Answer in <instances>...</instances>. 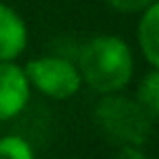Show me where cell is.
Wrapping results in <instances>:
<instances>
[{"label": "cell", "mask_w": 159, "mask_h": 159, "mask_svg": "<svg viewBox=\"0 0 159 159\" xmlns=\"http://www.w3.org/2000/svg\"><path fill=\"white\" fill-rule=\"evenodd\" d=\"M150 113L131 98L107 94L96 107V122L98 126L116 142L126 146H142L152 126Z\"/></svg>", "instance_id": "obj_2"}, {"label": "cell", "mask_w": 159, "mask_h": 159, "mask_svg": "<svg viewBox=\"0 0 159 159\" xmlns=\"http://www.w3.org/2000/svg\"><path fill=\"white\" fill-rule=\"evenodd\" d=\"M79 74L100 94L120 92L133 74L129 46L113 35H98L79 50Z\"/></svg>", "instance_id": "obj_1"}, {"label": "cell", "mask_w": 159, "mask_h": 159, "mask_svg": "<svg viewBox=\"0 0 159 159\" xmlns=\"http://www.w3.org/2000/svg\"><path fill=\"white\" fill-rule=\"evenodd\" d=\"M0 159H33V148L18 135H7L0 139Z\"/></svg>", "instance_id": "obj_8"}, {"label": "cell", "mask_w": 159, "mask_h": 159, "mask_svg": "<svg viewBox=\"0 0 159 159\" xmlns=\"http://www.w3.org/2000/svg\"><path fill=\"white\" fill-rule=\"evenodd\" d=\"M107 2L116 11H122V13H142L148 7L157 5V0H107Z\"/></svg>", "instance_id": "obj_9"}, {"label": "cell", "mask_w": 159, "mask_h": 159, "mask_svg": "<svg viewBox=\"0 0 159 159\" xmlns=\"http://www.w3.org/2000/svg\"><path fill=\"white\" fill-rule=\"evenodd\" d=\"M26 48V24L7 5L0 2V61H13Z\"/></svg>", "instance_id": "obj_5"}, {"label": "cell", "mask_w": 159, "mask_h": 159, "mask_svg": "<svg viewBox=\"0 0 159 159\" xmlns=\"http://www.w3.org/2000/svg\"><path fill=\"white\" fill-rule=\"evenodd\" d=\"M29 81L20 66L0 61V122L18 116L29 100Z\"/></svg>", "instance_id": "obj_4"}, {"label": "cell", "mask_w": 159, "mask_h": 159, "mask_svg": "<svg viewBox=\"0 0 159 159\" xmlns=\"http://www.w3.org/2000/svg\"><path fill=\"white\" fill-rule=\"evenodd\" d=\"M137 39L148 63L157 68L159 66V5H152L146 11H142Z\"/></svg>", "instance_id": "obj_6"}, {"label": "cell", "mask_w": 159, "mask_h": 159, "mask_svg": "<svg viewBox=\"0 0 159 159\" xmlns=\"http://www.w3.org/2000/svg\"><path fill=\"white\" fill-rule=\"evenodd\" d=\"M29 85L37 87L42 94L63 100L79 92L81 87V74L79 68L63 59V57H39L26 63L24 68Z\"/></svg>", "instance_id": "obj_3"}, {"label": "cell", "mask_w": 159, "mask_h": 159, "mask_svg": "<svg viewBox=\"0 0 159 159\" xmlns=\"http://www.w3.org/2000/svg\"><path fill=\"white\" fill-rule=\"evenodd\" d=\"M137 102L150 113V118H157V111H159V72L152 68L144 81L139 83V89H137Z\"/></svg>", "instance_id": "obj_7"}]
</instances>
